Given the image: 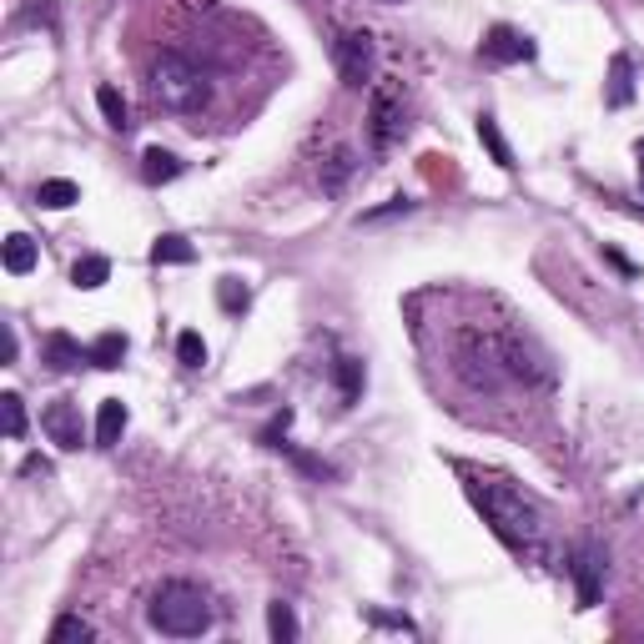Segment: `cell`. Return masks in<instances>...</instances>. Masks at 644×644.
<instances>
[{
    "instance_id": "1",
    "label": "cell",
    "mask_w": 644,
    "mask_h": 644,
    "mask_svg": "<svg viewBox=\"0 0 644 644\" xmlns=\"http://www.w3.org/2000/svg\"><path fill=\"white\" fill-rule=\"evenodd\" d=\"M453 368L464 372V383L494 393L504 383H548L554 372L529 343H519L514 332H468L453 348Z\"/></svg>"
},
{
    "instance_id": "2",
    "label": "cell",
    "mask_w": 644,
    "mask_h": 644,
    "mask_svg": "<svg viewBox=\"0 0 644 644\" xmlns=\"http://www.w3.org/2000/svg\"><path fill=\"white\" fill-rule=\"evenodd\" d=\"M468 498L479 504L489 529H494L514 554H539V548H544V508L523 494V489H514V483H504V479H473L468 483Z\"/></svg>"
},
{
    "instance_id": "3",
    "label": "cell",
    "mask_w": 644,
    "mask_h": 644,
    "mask_svg": "<svg viewBox=\"0 0 644 644\" xmlns=\"http://www.w3.org/2000/svg\"><path fill=\"white\" fill-rule=\"evenodd\" d=\"M147 619L151 630L166 634V640H197V634L212 630V599L187 579H166L162 590L151 594Z\"/></svg>"
},
{
    "instance_id": "4",
    "label": "cell",
    "mask_w": 644,
    "mask_h": 644,
    "mask_svg": "<svg viewBox=\"0 0 644 644\" xmlns=\"http://www.w3.org/2000/svg\"><path fill=\"white\" fill-rule=\"evenodd\" d=\"M151 97L166 111H177V116H192V111H202L212 101V71L197 66L192 55L181 51H162L151 61Z\"/></svg>"
},
{
    "instance_id": "5",
    "label": "cell",
    "mask_w": 644,
    "mask_h": 644,
    "mask_svg": "<svg viewBox=\"0 0 644 644\" xmlns=\"http://www.w3.org/2000/svg\"><path fill=\"white\" fill-rule=\"evenodd\" d=\"M564 569L574 579L579 609H590L604 590V574H609V554H604V544H594V539H579V544L569 548V564H564Z\"/></svg>"
},
{
    "instance_id": "6",
    "label": "cell",
    "mask_w": 644,
    "mask_h": 644,
    "mask_svg": "<svg viewBox=\"0 0 644 644\" xmlns=\"http://www.w3.org/2000/svg\"><path fill=\"white\" fill-rule=\"evenodd\" d=\"M332 61H338V76H343L348 91H363L372 81V61H378V46H372L368 30H343L338 46H332Z\"/></svg>"
},
{
    "instance_id": "7",
    "label": "cell",
    "mask_w": 644,
    "mask_h": 644,
    "mask_svg": "<svg viewBox=\"0 0 644 644\" xmlns=\"http://www.w3.org/2000/svg\"><path fill=\"white\" fill-rule=\"evenodd\" d=\"M403 137V106H397L393 86H378L372 91V111H368V141L372 151H393V141Z\"/></svg>"
},
{
    "instance_id": "8",
    "label": "cell",
    "mask_w": 644,
    "mask_h": 644,
    "mask_svg": "<svg viewBox=\"0 0 644 644\" xmlns=\"http://www.w3.org/2000/svg\"><path fill=\"white\" fill-rule=\"evenodd\" d=\"M41 428H46V439H51L55 449H66V453H76V449H81V439H86L81 408H76L71 397H55V403H46Z\"/></svg>"
},
{
    "instance_id": "9",
    "label": "cell",
    "mask_w": 644,
    "mask_h": 644,
    "mask_svg": "<svg viewBox=\"0 0 644 644\" xmlns=\"http://www.w3.org/2000/svg\"><path fill=\"white\" fill-rule=\"evenodd\" d=\"M534 51L539 46L523 36V30H514V26H494L489 36H483V46H479V55L489 61V66H519V61H534Z\"/></svg>"
},
{
    "instance_id": "10",
    "label": "cell",
    "mask_w": 644,
    "mask_h": 644,
    "mask_svg": "<svg viewBox=\"0 0 644 644\" xmlns=\"http://www.w3.org/2000/svg\"><path fill=\"white\" fill-rule=\"evenodd\" d=\"M353 172H357L353 147H332L328 162L317 166V181H323V192H328V197H343V187H348V177H353Z\"/></svg>"
},
{
    "instance_id": "11",
    "label": "cell",
    "mask_w": 644,
    "mask_h": 644,
    "mask_svg": "<svg viewBox=\"0 0 644 644\" xmlns=\"http://www.w3.org/2000/svg\"><path fill=\"white\" fill-rule=\"evenodd\" d=\"M46 363H51V372H71L81 363H91V348H81L71 332H51L46 338Z\"/></svg>"
},
{
    "instance_id": "12",
    "label": "cell",
    "mask_w": 644,
    "mask_h": 644,
    "mask_svg": "<svg viewBox=\"0 0 644 644\" xmlns=\"http://www.w3.org/2000/svg\"><path fill=\"white\" fill-rule=\"evenodd\" d=\"M634 101V61L630 55H615L609 61V81H604V106H630Z\"/></svg>"
},
{
    "instance_id": "13",
    "label": "cell",
    "mask_w": 644,
    "mask_h": 644,
    "mask_svg": "<svg viewBox=\"0 0 644 644\" xmlns=\"http://www.w3.org/2000/svg\"><path fill=\"white\" fill-rule=\"evenodd\" d=\"M126 433V403L122 397H106L97 413V449H116Z\"/></svg>"
},
{
    "instance_id": "14",
    "label": "cell",
    "mask_w": 644,
    "mask_h": 644,
    "mask_svg": "<svg viewBox=\"0 0 644 644\" xmlns=\"http://www.w3.org/2000/svg\"><path fill=\"white\" fill-rule=\"evenodd\" d=\"M36 257H41V252H36V242H30L26 232H11L5 237V248H0V262H5V273L11 277H26L30 267H36Z\"/></svg>"
},
{
    "instance_id": "15",
    "label": "cell",
    "mask_w": 644,
    "mask_h": 644,
    "mask_svg": "<svg viewBox=\"0 0 644 644\" xmlns=\"http://www.w3.org/2000/svg\"><path fill=\"white\" fill-rule=\"evenodd\" d=\"M141 177H147L151 187L177 181L181 177V156H177V151H162V147H147V156H141Z\"/></svg>"
},
{
    "instance_id": "16",
    "label": "cell",
    "mask_w": 644,
    "mask_h": 644,
    "mask_svg": "<svg viewBox=\"0 0 644 644\" xmlns=\"http://www.w3.org/2000/svg\"><path fill=\"white\" fill-rule=\"evenodd\" d=\"M71 202H81V187L66 181V177H51V181L36 187V206H46V212H66Z\"/></svg>"
},
{
    "instance_id": "17",
    "label": "cell",
    "mask_w": 644,
    "mask_h": 644,
    "mask_svg": "<svg viewBox=\"0 0 644 644\" xmlns=\"http://www.w3.org/2000/svg\"><path fill=\"white\" fill-rule=\"evenodd\" d=\"M97 106H101V116H106L111 131H131V106H126V97L116 91V86H101Z\"/></svg>"
},
{
    "instance_id": "18",
    "label": "cell",
    "mask_w": 644,
    "mask_h": 644,
    "mask_svg": "<svg viewBox=\"0 0 644 644\" xmlns=\"http://www.w3.org/2000/svg\"><path fill=\"white\" fill-rule=\"evenodd\" d=\"M479 141L489 147V156H494L504 172H514V166H519V162H514V151H508V141H504V131H498V122L489 116V111L479 116Z\"/></svg>"
},
{
    "instance_id": "19",
    "label": "cell",
    "mask_w": 644,
    "mask_h": 644,
    "mask_svg": "<svg viewBox=\"0 0 644 644\" xmlns=\"http://www.w3.org/2000/svg\"><path fill=\"white\" fill-rule=\"evenodd\" d=\"M332 378H338L343 408H353L357 393H363V363H357V357H338V363H332Z\"/></svg>"
},
{
    "instance_id": "20",
    "label": "cell",
    "mask_w": 644,
    "mask_h": 644,
    "mask_svg": "<svg viewBox=\"0 0 644 644\" xmlns=\"http://www.w3.org/2000/svg\"><path fill=\"white\" fill-rule=\"evenodd\" d=\"M51 640L55 644H76V640L91 644V640H97V624H91V619H81V615H61L51 624Z\"/></svg>"
},
{
    "instance_id": "21",
    "label": "cell",
    "mask_w": 644,
    "mask_h": 644,
    "mask_svg": "<svg viewBox=\"0 0 644 644\" xmlns=\"http://www.w3.org/2000/svg\"><path fill=\"white\" fill-rule=\"evenodd\" d=\"M267 634H273L277 644H292L298 640V615H292V604H267Z\"/></svg>"
},
{
    "instance_id": "22",
    "label": "cell",
    "mask_w": 644,
    "mask_h": 644,
    "mask_svg": "<svg viewBox=\"0 0 644 644\" xmlns=\"http://www.w3.org/2000/svg\"><path fill=\"white\" fill-rule=\"evenodd\" d=\"M106 277H111V262L106 257H81L76 267H71V282H76L81 292H97Z\"/></svg>"
},
{
    "instance_id": "23",
    "label": "cell",
    "mask_w": 644,
    "mask_h": 644,
    "mask_svg": "<svg viewBox=\"0 0 644 644\" xmlns=\"http://www.w3.org/2000/svg\"><path fill=\"white\" fill-rule=\"evenodd\" d=\"M122 357H126V332H101L91 343V363L97 368H122Z\"/></svg>"
},
{
    "instance_id": "24",
    "label": "cell",
    "mask_w": 644,
    "mask_h": 644,
    "mask_svg": "<svg viewBox=\"0 0 644 644\" xmlns=\"http://www.w3.org/2000/svg\"><path fill=\"white\" fill-rule=\"evenodd\" d=\"M197 257V248L187 242V237H177V232H166V237H156V248H151V262H192Z\"/></svg>"
},
{
    "instance_id": "25",
    "label": "cell",
    "mask_w": 644,
    "mask_h": 644,
    "mask_svg": "<svg viewBox=\"0 0 644 644\" xmlns=\"http://www.w3.org/2000/svg\"><path fill=\"white\" fill-rule=\"evenodd\" d=\"M217 302H222V313H248L252 288L242 282V277H222V282H217Z\"/></svg>"
},
{
    "instance_id": "26",
    "label": "cell",
    "mask_w": 644,
    "mask_h": 644,
    "mask_svg": "<svg viewBox=\"0 0 644 644\" xmlns=\"http://www.w3.org/2000/svg\"><path fill=\"white\" fill-rule=\"evenodd\" d=\"M0 418H5V439H26V397L21 393L0 397Z\"/></svg>"
},
{
    "instance_id": "27",
    "label": "cell",
    "mask_w": 644,
    "mask_h": 644,
    "mask_svg": "<svg viewBox=\"0 0 644 644\" xmlns=\"http://www.w3.org/2000/svg\"><path fill=\"white\" fill-rule=\"evenodd\" d=\"M177 357L187 363V368H202V363H206V343H202V332H181V338H177Z\"/></svg>"
},
{
    "instance_id": "28",
    "label": "cell",
    "mask_w": 644,
    "mask_h": 644,
    "mask_svg": "<svg viewBox=\"0 0 644 644\" xmlns=\"http://www.w3.org/2000/svg\"><path fill=\"white\" fill-rule=\"evenodd\" d=\"M21 473H26V479H51V464H46L41 453H30L26 464H21Z\"/></svg>"
},
{
    "instance_id": "29",
    "label": "cell",
    "mask_w": 644,
    "mask_h": 644,
    "mask_svg": "<svg viewBox=\"0 0 644 644\" xmlns=\"http://www.w3.org/2000/svg\"><path fill=\"white\" fill-rule=\"evenodd\" d=\"M372 624H383V630H403V634H413V624L408 619H397V615H368Z\"/></svg>"
},
{
    "instance_id": "30",
    "label": "cell",
    "mask_w": 644,
    "mask_h": 644,
    "mask_svg": "<svg viewBox=\"0 0 644 644\" xmlns=\"http://www.w3.org/2000/svg\"><path fill=\"white\" fill-rule=\"evenodd\" d=\"M15 348H21V343H15V328L5 323V343H0V357H5V363H15Z\"/></svg>"
},
{
    "instance_id": "31",
    "label": "cell",
    "mask_w": 644,
    "mask_h": 644,
    "mask_svg": "<svg viewBox=\"0 0 644 644\" xmlns=\"http://www.w3.org/2000/svg\"><path fill=\"white\" fill-rule=\"evenodd\" d=\"M634 162H640V187H644V141L634 147Z\"/></svg>"
},
{
    "instance_id": "32",
    "label": "cell",
    "mask_w": 644,
    "mask_h": 644,
    "mask_svg": "<svg viewBox=\"0 0 644 644\" xmlns=\"http://www.w3.org/2000/svg\"><path fill=\"white\" fill-rule=\"evenodd\" d=\"M388 5H393V0H388Z\"/></svg>"
}]
</instances>
